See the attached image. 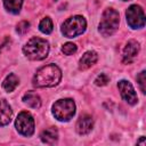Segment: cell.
Listing matches in <instances>:
<instances>
[{
    "instance_id": "obj_1",
    "label": "cell",
    "mask_w": 146,
    "mask_h": 146,
    "mask_svg": "<svg viewBox=\"0 0 146 146\" xmlns=\"http://www.w3.org/2000/svg\"><path fill=\"white\" fill-rule=\"evenodd\" d=\"M62 80V71L55 64L40 67L33 76V86L36 88H52Z\"/></svg>"
},
{
    "instance_id": "obj_7",
    "label": "cell",
    "mask_w": 146,
    "mask_h": 146,
    "mask_svg": "<svg viewBox=\"0 0 146 146\" xmlns=\"http://www.w3.org/2000/svg\"><path fill=\"white\" fill-rule=\"evenodd\" d=\"M125 17L128 25L133 30L145 26V14L143 8L138 5H131L125 11Z\"/></svg>"
},
{
    "instance_id": "obj_18",
    "label": "cell",
    "mask_w": 146,
    "mask_h": 146,
    "mask_svg": "<svg viewBox=\"0 0 146 146\" xmlns=\"http://www.w3.org/2000/svg\"><path fill=\"white\" fill-rule=\"evenodd\" d=\"M76 50H78V47H76V44L73 43V42H66V43H64L63 47H62V52H63L64 55H67V56H71V55H73V54H75Z\"/></svg>"
},
{
    "instance_id": "obj_11",
    "label": "cell",
    "mask_w": 146,
    "mask_h": 146,
    "mask_svg": "<svg viewBox=\"0 0 146 146\" xmlns=\"http://www.w3.org/2000/svg\"><path fill=\"white\" fill-rule=\"evenodd\" d=\"M98 59V55L96 51L94 50H89V51H86L82 57L80 58L79 60V68L81 71H84V70H88L89 67H91L92 65L96 64Z\"/></svg>"
},
{
    "instance_id": "obj_4",
    "label": "cell",
    "mask_w": 146,
    "mask_h": 146,
    "mask_svg": "<svg viewBox=\"0 0 146 146\" xmlns=\"http://www.w3.org/2000/svg\"><path fill=\"white\" fill-rule=\"evenodd\" d=\"M52 115L60 122L70 121L75 114V103L71 98H64L57 100L52 105Z\"/></svg>"
},
{
    "instance_id": "obj_14",
    "label": "cell",
    "mask_w": 146,
    "mask_h": 146,
    "mask_svg": "<svg viewBox=\"0 0 146 146\" xmlns=\"http://www.w3.org/2000/svg\"><path fill=\"white\" fill-rule=\"evenodd\" d=\"M22 100L25 105H27L31 108L36 110V108H40V106H41V98L34 91H27L26 94H24Z\"/></svg>"
},
{
    "instance_id": "obj_16",
    "label": "cell",
    "mask_w": 146,
    "mask_h": 146,
    "mask_svg": "<svg viewBox=\"0 0 146 146\" xmlns=\"http://www.w3.org/2000/svg\"><path fill=\"white\" fill-rule=\"evenodd\" d=\"M5 9L10 14H18L22 9L23 0H2Z\"/></svg>"
},
{
    "instance_id": "obj_9",
    "label": "cell",
    "mask_w": 146,
    "mask_h": 146,
    "mask_svg": "<svg viewBox=\"0 0 146 146\" xmlns=\"http://www.w3.org/2000/svg\"><path fill=\"white\" fill-rule=\"evenodd\" d=\"M140 46L136 40H129L123 49V56H122V62L124 64H130L135 60L139 52Z\"/></svg>"
},
{
    "instance_id": "obj_6",
    "label": "cell",
    "mask_w": 146,
    "mask_h": 146,
    "mask_svg": "<svg viewBox=\"0 0 146 146\" xmlns=\"http://www.w3.org/2000/svg\"><path fill=\"white\" fill-rule=\"evenodd\" d=\"M15 128L16 130L25 137H30L34 132V119L29 112H21L15 121Z\"/></svg>"
},
{
    "instance_id": "obj_17",
    "label": "cell",
    "mask_w": 146,
    "mask_h": 146,
    "mask_svg": "<svg viewBox=\"0 0 146 146\" xmlns=\"http://www.w3.org/2000/svg\"><path fill=\"white\" fill-rule=\"evenodd\" d=\"M39 30L43 34H50L52 32L54 25H52V21L50 19V17H44L41 19V22L39 23Z\"/></svg>"
},
{
    "instance_id": "obj_21",
    "label": "cell",
    "mask_w": 146,
    "mask_h": 146,
    "mask_svg": "<svg viewBox=\"0 0 146 146\" xmlns=\"http://www.w3.org/2000/svg\"><path fill=\"white\" fill-rule=\"evenodd\" d=\"M29 29H30V23H29L27 21H22V22H19V23L17 24V26H16V32H17L18 34H24L25 32L29 31Z\"/></svg>"
},
{
    "instance_id": "obj_22",
    "label": "cell",
    "mask_w": 146,
    "mask_h": 146,
    "mask_svg": "<svg viewBox=\"0 0 146 146\" xmlns=\"http://www.w3.org/2000/svg\"><path fill=\"white\" fill-rule=\"evenodd\" d=\"M139 144L145 145V137H144V136H141V137H140V139H139V140H137V145H139Z\"/></svg>"
},
{
    "instance_id": "obj_24",
    "label": "cell",
    "mask_w": 146,
    "mask_h": 146,
    "mask_svg": "<svg viewBox=\"0 0 146 146\" xmlns=\"http://www.w3.org/2000/svg\"><path fill=\"white\" fill-rule=\"evenodd\" d=\"M0 49H1V42H0Z\"/></svg>"
},
{
    "instance_id": "obj_15",
    "label": "cell",
    "mask_w": 146,
    "mask_h": 146,
    "mask_svg": "<svg viewBox=\"0 0 146 146\" xmlns=\"http://www.w3.org/2000/svg\"><path fill=\"white\" fill-rule=\"evenodd\" d=\"M18 83H19V79L17 78V75L14 74V73H10V74L7 75L6 79L3 80V82H2V88H3L5 91L11 92V91H14V90L16 89V87L18 86Z\"/></svg>"
},
{
    "instance_id": "obj_3",
    "label": "cell",
    "mask_w": 146,
    "mask_h": 146,
    "mask_svg": "<svg viewBox=\"0 0 146 146\" xmlns=\"http://www.w3.org/2000/svg\"><path fill=\"white\" fill-rule=\"evenodd\" d=\"M120 24V16L119 13L113 8H107L104 10L99 25L98 31L104 36H111L116 32Z\"/></svg>"
},
{
    "instance_id": "obj_19",
    "label": "cell",
    "mask_w": 146,
    "mask_h": 146,
    "mask_svg": "<svg viewBox=\"0 0 146 146\" xmlns=\"http://www.w3.org/2000/svg\"><path fill=\"white\" fill-rule=\"evenodd\" d=\"M137 82H138V84H139V88H140L141 92L145 94V92H146V72H145V71H141V72L138 74V76H137Z\"/></svg>"
},
{
    "instance_id": "obj_23",
    "label": "cell",
    "mask_w": 146,
    "mask_h": 146,
    "mask_svg": "<svg viewBox=\"0 0 146 146\" xmlns=\"http://www.w3.org/2000/svg\"><path fill=\"white\" fill-rule=\"evenodd\" d=\"M122 1H130V0H122Z\"/></svg>"
},
{
    "instance_id": "obj_8",
    "label": "cell",
    "mask_w": 146,
    "mask_h": 146,
    "mask_svg": "<svg viewBox=\"0 0 146 146\" xmlns=\"http://www.w3.org/2000/svg\"><path fill=\"white\" fill-rule=\"evenodd\" d=\"M117 88L121 94V97L130 105H136L138 103L137 94L132 87V84L127 80H121L117 82Z\"/></svg>"
},
{
    "instance_id": "obj_5",
    "label": "cell",
    "mask_w": 146,
    "mask_h": 146,
    "mask_svg": "<svg viewBox=\"0 0 146 146\" xmlns=\"http://www.w3.org/2000/svg\"><path fill=\"white\" fill-rule=\"evenodd\" d=\"M87 29V22L83 16L75 15L67 18L62 25V33L66 38H75L81 35Z\"/></svg>"
},
{
    "instance_id": "obj_13",
    "label": "cell",
    "mask_w": 146,
    "mask_h": 146,
    "mask_svg": "<svg viewBox=\"0 0 146 146\" xmlns=\"http://www.w3.org/2000/svg\"><path fill=\"white\" fill-rule=\"evenodd\" d=\"M40 139L42 143L48 144V145H54L58 140V131L55 127H49L44 129L40 133Z\"/></svg>"
},
{
    "instance_id": "obj_10",
    "label": "cell",
    "mask_w": 146,
    "mask_h": 146,
    "mask_svg": "<svg viewBox=\"0 0 146 146\" xmlns=\"http://www.w3.org/2000/svg\"><path fill=\"white\" fill-rule=\"evenodd\" d=\"M75 128L79 135H88L94 128V119L89 114H83L79 117Z\"/></svg>"
},
{
    "instance_id": "obj_2",
    "label": "cell",
    "mask_w": 146,
    "mask_h": 146,
    "mask_svg": "<svg viewBox=\"0 0 146 146\" xmlns=\"http://www.w3.org/2000/svg\"><path fill=\"white\" fill-rule=\"evenodd\" d=\"M49 42L42 38H31L23 47L24 55L31 60H42L49 54Z\"/></svg>"
},
{
    "instance_id": "obj_12",
    "label": "cell",
    "mask_w": 146,
    "mask_h": 146,
    "mask_svg": "<svg viewBox=\"0 0 146 146\" xmlns=\"http://www.w3.org/2000/svg\"><path fill=\"white\" fill-rule=\"evenodd\" d=\"M13 116V110L9 103L5 99H0V127L9 124Z\"/></svg>"
},
{
    "instance_id": "obj_20",
    "label": "cell",
    "mask_w": 146,
    "mask_h": 146,
    "mask_svg": "<svg viewBox=\"0 0 146 146\" xmlns=\"http://www.w3.org/2000/svg\"><path fill=\"white\" fill-rule=\"evenodd\" d=\"M108 82H110V78H108L105 73L99 74V75L95 79V84L98 86V87H104V86H106Z\"/></svg>"
}]
</instances>
